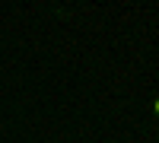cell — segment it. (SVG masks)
<instances>
[{
    "label": "cell",
    "instance_id": "cell-1",
    "mask_svg": "<svg viewBox=\"0 0 159 143\" xmlns=\"http://www.w3.org/2000/svg\"><path fill=\"white\" fill-rule=\"evenodd\" d=\"M153 114H156V118H159V96L153 99Z\"/></svg>",
    "mask_w": 159,
    "mask_h": 143
}]
</instances>
